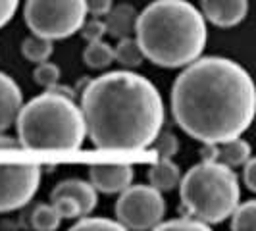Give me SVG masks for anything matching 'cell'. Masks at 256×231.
Masks as SVG:
<instances>
[{
	"label": "cell",
	"mask_w": 256,
	"mask_h": 231,
	"mask_svg": "<svg viewBox=\"0 0 256 231\" xmlns=\"http://www.w3.org/2000/svg\"><path fill=\"white\" fill-rule=\"evenodd\" d=\"M172 112L176 124L200 142L241 137L256 112L252 77L230 58L198 56L174 81Z\"/></svg>",
	"instance_id": "6da1fadb"
},
{
	"label": "cell",
	"mask_w": 256,
	"mask_h": 231,
	"mask_svg": "<svg viewBox=\"0 0 256 231\" xmlns=\"http://www.w3.org/2000/svg\"><path fill=\"white\" fill-rule=\"evenodd\" d=\"M114 210L126 230H154L166 214V200L152 185H128L120 192Z\"/></svg>",
	"instance_id": "ba28073f"
},
{
	"label": "cell",
	"mask_w": 256,
	"mask_h": 231,
	"mask_svg": "<svg viewBox=\"0 0 256 231\" xmlns=\"http://www.w3.org/2000/svg\"><path fill=\"white\" fill-rule=\"evenodd\" d=\"M83 62L92 70H104L114 62V46H110L108 42H102V38L87 42V46L83 50Z\"/></svg>",
	"instance_id": "2e32d148"
},
{
	"label": "cell",
	"mask_w": 256,
	"mask_h": 231,
	"mask_svg": "<svg viewBox=\"0 0 256 231\" xmlns=\"http://www.w3.org/2000/svg\"><path fill=\"white\" fill-rule=\"evenodd\" d=\"M106 33L116 38L131 37L135 33V24H137V10L131 4H120L112 6L110 12L106 14Z\"/></svg>",
	"instance_id": "4fadbf2b"
},
{
	"label": "cell",
	"mask_w": 256,
	"mask_h": 231,
	"mask_svg": "<svg viewBox=\"0 0 256 231\" xmlns=\"http://www.w3.org/2000/svg\"><path fill=\"white\" fill-rule=\"evenodd\" d=\"M81 114L90 142L100 150L135 152L146 148L164 124V102L146 77L110 72L87 81Z\"/></svg>",
	"instance_id": "7a4b0ae2"
},
{
	"label": "cell",
	"mask_w": 256,
	"mask_h": 231,
	"mask_svg": "<svg viewBox=\"0 0 256 231\" xmlns=\"http://www.w3.org/2000/svg\"><path fill=\"white\" fill-rule=\"evenodd\" d=\"M24 104L22 89L10 76L0 72V133L12 126Z\"/></svg>",
	"instance_id": "8fae6325"
},
{
	"label": "cell",
	"mask_w": 256,
	"mask_h": 231,
	"mask_svg": "<svg viewBox=\"0 0 256 231\" xmlns=\"http://www.w3.org/2000/svg\"><path fill=\"white\" fill-rule=\"evenodd\" d=\"M180 181L181 170L176 162H172V158H158V162L148 168V185H152L160 192L176 189Z\"/></svg>",
	"instance_id": "5bb4252c"
},
{
	"label": "cell",
	"mask_w": 256,
	"mask_h": 231,
	"mask_svg": "<svg viewBox=\"0 0 256 231\" xmlns=\"http://www.w3.org/2000/svg\"><path fill=\"white\" fill-rule=\"evenodd\" d=\"M246 158H250V144L241 137L216 142V162H222L230 168H239L246 162Z\"/></svg>",
	"instance_id": "9a60e30c"
},
{
	"label": "cell",
	"mask_w": 256,
	"mask_h": 231,
	"mask_svg": "<svg viewBox=\"0 0 256 231\" xmlns=\"http://www.w3.org/2000/svg\"><path fill=\"white\" fill-rule=\"evenodd\" d=\"M40 185V166L33 162L20 141L0 133V214L31 202Z\"/></svg>",
	"instance_id": "8992f818"
},
{
	"label": "cell",
	"mask_w": 256,
	"mask_h": 231,
	"mask_svg": "<svg viewBox=\"0 0 256 231\" xmlns=\"http://www.w3.org/2000/svg\"><path fill=\"white\" fill-rule=\"evenodd\" d=\"M202 16L216 27H235L246 18L248 0H200Z\"/></svg>",
	"instance_id": "30bf717a"
},
{
	"label": "cell",
	"mask_w": 256,
	"mask_h": 231,
	"mask_svg": "<svg viewBox=\"0 0 256 231\" xmlns=\"http://www.w3.org/2000/svg\"><path fill=\"white\" fill-rule=\"evenodd\" d=\"M16 126L20 144L37 152H76L87 137L81 108L52 90L22 104Z\"/></svg>",
	"instance_id": "277c9868"
},
{
	"label": "cell",
	"mask_w": 256,
	"mask_h": 231,
	"mask_svg": "<svg viewBox=\"0 0 256 231\" xmlns=\"http://www.w3.org/2000/svg\"><path fill=\"white\" fill-rule=\"evenodd\" d=\"M87 12L92 16H106L112 8V0H85Z\"/></svg>",
	"instance_id": "f1b7e54d"
},
{
	"label": "cell",
	"mask_w": 256,
	"mask_h": 231,
	"mask_svg": "<svg viewBox=\"0 0 256 231\" xmlns=\"http://www.w3.org/2000/svg\"><path fill=\"white\" fill-rule=\"evenodd\" d=\"M81 37L85 38L87 42L92 40H100L106 35V24L100 20H90V22H83V26L79 27Z\"/></svg>",
	"instance_id": "484cf974"
},
{
	"label": "cell",
	"mask_w": 256,
	"mask_h": 231,
	"mask_svg": "<svg viewBox=\"0 0 256 231\" xmlns=\"http://www.w3.org/2000/svg\"><path fill=\"white\" fill-rule=\"evenodd\" d=\"M114 60H118L124 68H139L144 60V54H142L137 38H120V42L114 46Z\"/></svg>",
	"instance_id": "e0dca14e"
},
{
	"label": "cell",
	"mask_w": 256,
	"mask_h": 231,
	"mask_svg": "<svg viewBox=\"0 0 256 231\" xmlns=\"http://www.w3.org/2000/svg\"><path fill=\"white\" fill-rule=\"evenodd\" d=\"M62 218L52 204H37L31 210V228L37 231H54L60 228Z\"/></svg>",
	"instance_id": "ac0fdd59"
},
{
	"label": "cell",
	"mask_w": 256,
	"mask_h": 231,
	"mask_svg": "<svg viewBox=\"0 0 256 231\" xmlns=\"http://www.w3.org/2000/svg\"><path fill=\"white\" fill-rule=\"evenodd\" d=\"M89 178L90 185L96 191L104 192V194H114V192H122L128 185L133 181V168L129 164H90L89 168Z\"/></svg>",
	"instance_id": "9c48e42d"
},
{
	"label": "cell",
	"mask_w": 256,
	"mask_h": 231,
	"mask_svg": "<svg viewBox=\"0 0 256 231\" xmlns=\"http://www.w3.org/2000/svg\"><path fill=\"white\" fill-rule=\"evenodd\" d=\"M243 183L250 192L256 191V158H246L243 164Z\"/></svg>",
	"instance_id": "4316f807"
},
{
	"label": "cell",
	"mask_w": 256,
	"mask_h": 231,
	"mask_svg": "<svg viewBox=\"0 0 256 231\" xmlns=\"http://www.w3.org/2000/svg\"><path fill=\"white\" fill-rule=\"evenodd\" d=\"M231 216V230L233 231H254L256 230V202L246 200L243 204L233 208Z\"/></svg>",
	"instance_id": "ffe728a7"
},
{
	"label": "cell",
	"mask_w": 256,
	"mask_h": 231,
	"mask_svg": "<svg viewBox=\"0 0 256 231\" xmlns=\"http://www.w3.org/2000/svg\"><path fill=\"white\" fill-rule=\"evenodd\" d=\"M152 150L158 158H174L180 152V139L172 131H158L152 139Z\"/></svg>",
	"instance_id": "44dd1931"
},
{
	"label": "cell",
	"mask_w": 256,
	"mask_h": 231,
	"mask_svg": "<svg viewBox=\"0 0 256 231\" xmlns=\"http://www.w3.org/2000/svg\"><path fill=\"white\" fill-rule=\"evenodd\" d=\"M180 196L185 216L204 224H220L230 218L239 204V180L233 170L216 160H202L180 181Z\"/></svg>",
	"instance_id": "5b68a950"
},
{
	"label": "cell",
	"mask_w": 256,
	"mask_h": 231,
	"mask_svg": "<svg viewBox=\"0 0 256 231\" xmlns=\"http://www.w3.org/2000/svg\"><path fill=\"white\" fill-rule=\"evenodd\" d=\"M135 35L144 58L162 68H181L206 46V20L191 2L154 0L139 16Z\"/></svg>",
	"instance_id": "3957f363"
},
{
	"label": "cell",
	"mask_w": 256,
	"mask_h": 231,
	"mask_svg": "<svg viewBox=\"0 0 256 231\" xmlns=\"http://www.w3.org/2000/svg\"><path fill=\"white\" fill-rule=\"evenodd\" d=\"M33 79H35L37 85L48 89L50 85L58 83V79H60V68L56 64H52V62H48V60L38 62L35 72H33Z\"/></svg>",
	"instance_id": "cb8c5ba5"
},
{
	"label": "cell",
	"mask_w": 256,
	"mask_h": 231,
	"mask_svg": "<svg viewBox=\"0 0 256 231\" xmlns=\"http://www.w3.org/2000/svg\"><path fill=\"white\" fill-rule=\"evenodd\" d=\"M154 230L158 231H208L210 226L191 216H183L178 220H170V222H160Z\"/></svg>",
	"instance_id": "7402d4cb"
},
{
	"label": "cell",
	"mask_w": 256,
	"mask_h": 231,
	"mask_svg": "<svg viewBox=\"0 0 256 231\" xmlns=\"http://www.w3.org/2000/svg\"><path fill=\"white\" fill-rule=\"evenodd\" d=\"M24 18L33 35L58 40L79 31L87 18L85 0H27Z\"/></svg>",
	"instance_id": "52a82bcc"
},
{
	"label": "cell",
	"mask_w": 256,
	"mask_h": 231,
	"mask_svg": "<svg viewBox=\"0 0 256 231\" xmlns=\"http://www.w3.org/2000/svg\"><path fill=\"white\" fill-rule=\"evenodd\" d=\"M50 200H52V206L58 212V216L62 220H74L83 216L79 204H77L72 196H56V198H50Z\"/></svg>",
	"instance_id": "d4e9b609"
},
{
	"label": "cell",
	"mask_w": 256,
	"mask_h": 231,
	"mask_svg": "<svg viewBox=\"0 0 256 231\" xmlns=\"http://www.w3.org/2000/svg\"><path fill=\"white\" fill-rule=\"evenodd\" d=\"M18 4L20 0H0V29L6 24H10V20L18 10Z\"/></svg>",
	"instance_id": "83f0119b"
},
{
	"label": "cell",
	"mask_w": 256,
	"mask_h": 231,
	"mask_svg": "<svg viewBox=\"0 0 256 231\" xmlns=\"http://www.w3.org/2000/svg\"><path fill=\"white\" fill-rule=\"evenodd\" d=\"M74 231H124L126 228L120 224V222H114V220L108 218H81L76 226L72 228Z\"/></svg>",
	"instance_id": "603a6c76"
},
{
	"label": "cell",
	"mask_w": 256,
	"mask_h": 231,
	"mask_svg": "<svg viewBox=\"0 0 256 231\" xmlns=\"http://www.w3.org/2000/svg\"><path fill=\"white\" fill-rule=\"evenodd\" d=\"M22 54L26 56L29 62H44L48 60L52 54V40L50 38L38 37V35H33V37H27L24 42H22Z\"/></svg>",
	"instance_id": "d6986e66"
},
{
	"label": "cell",
	"mask_w": 256,
	"mask_h": 231,
	"mask_svg": "<svg viewBox=\"0 0 256 231\" xmlns=\"http://www.w3.org/2000/svg\"><path fill=\"white\" fill-rule=\"evenodd\" d=\"M56 196H72L76 200L79 208H81V214L87 216L94 210L96 206V189L83 180H64L60 181L50 192V198Z\"/></svg>",
	"instance_id": "7c38bea8"
}]
</instances>
